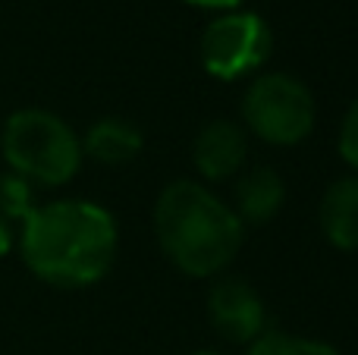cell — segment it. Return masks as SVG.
<instances>
[{
  "label": "cell",
  "instance_id": "11",
  "mask_svg": "<svg viewBox=\"0 0 358 355\" xmlns=\"http://www.w3.org/2000/svg\"><path fill=\"white\" fill-rule=\"evenodd\" d=\"M245 355H340L330 343L305 337H286V333H261Z\"/></svg>",
  "mask_w": 358,
  "mask_h": 355
},
{
  "label": "cell",
  "instance_id": "7",
  "mask_svg": "<svg viewBox=\"0 0 358 355\" xmlns=\"http://www.w3.org/2000/svg\"><path fill=\"white\" fill-rule=\"evenodd\" d=\"M192 157H195V167L204 180H229L239 173L248 157L245 132L229 119H214L198 132Z\"/></svg>",
  "mask_w": 358,
  "mask_h": 355
},
{
  "label": "cell",
  "instance_id": "13",
  "mask_svg": "<svg viewBox=\"0 0 358 355\" xmlns=\"http://www.w3.org/2000/svg\"><path fill=\"white\" fill-rule=\"evenodd\" d=\"M340 154L343 161L352 170H358V101L346 110V119H343L340 129Z\"/></svg>",
  "mask_w": 358,
  "mask_h": 355
},
{
  "label": "cell",
  "instance_id": "16",
  "mask_svg": "<svg viewBox=\"0 0 358 355\" xmlns=\"http://www.w3.org/2000/svg\"><path fill=\"white\" fill-rule=\"evenodd\" d=\"M195 355H217V352H195Z\"/></svg>",
  "mask_w": 358,
  "mask_h": 355
},
{
  "label": "cell",
  "instance_id": "9",
  "mask_svg": "<svg viewBox=\"0 0 358 355\" xmlns=\"http://www.w3.org/2000/svg\"><path fill=\"white\" fill-rule=\"evenodd\" d=\"M236 205H229L236 211V217L242 224H267L280 214L286 198V186L280 180L277 170L271 167H258L248 170L233 189Z\"/></svg>",
  "mask_w": 358,
  "mask_h": 355
},
{
  "label": "cell",
  "instance_id": "4",
  "mask_svg": "<svg viewBox=\"0 0 358 355\" xmlns=\"http://www.w3.org/2000/svg\"><path fill=\"white\" fill-rule=\"evenodd\" d=\"M242 119L267 145H299L315 129V98L286 73L258 75L245 88Z\"/></svg>",
  "mask_w": 358,
  "mask_h": 355
},
{
  "label": "cell",
  "instance_id": "6",
  "mask_svg": "<svg viewBox=\"0 0 358 355\" xmlns=\"http://www.w3.org/2000/svg\"><path fill=\"white\" fill-rule=\"evenodd\" d=\"M208 314H210V324L217 327V333L227 337L229 343L252 346L261 333H267L264 302L239 277H223V280L214 283V289L208 296Z\"/></svg>",
  "mask_w": 358,
  "mask_h": 355
},
{
  "label": "cell",
  "instance_id": "14",
  "mask_svg": "<svg viewBox=\"0 0 358 355\" xmlns=\"http://www.w3.org/2000/svg\"><path fill=\"white\" fill-rule=\"evenodd\" d=\"M195 6H208V10H236L242 0H189Z\"/></svg>",
  "mask_w": 358,
  "mask_h": 355
},
{
  "label": "cell",
  "instance_id": "1",
  "mask_svg": "<svg viewBox=\"0 0 358 355\" xmlns=\"http://www.w3.org/2000/svg\"><path fill=\"white\" fill-rule=\"evenodd\" d=\"M117 220L94 201L66 198L41 205L22 220L19 252L38 280L63 289L98 283L117 258Z\"/></svg>",
  "mask_w": 358,
  "mask_h": 355
},
{
  "label": "cell",
  "instance_id": "15",
  "mask_svg": "<svg viewBox=\"0 0 358 355\" xmlns=\"http://www.w3.org/2000/svg\"><path fill=\"white\" fill-rule=\"evenodd\" d=\"M13 249V233H10V224L0 217V258H6V252Z\"/></svg>",
  "mask_w": 358,
  "mask_h": 355
},
{
  "label": "cell",
  "instance_id": "2",
  "mask_svg": "<svg viewBox=\"0 0 358 355\" xmlns=\"http://www.w3.org/2000/svg\"><path fill=\"white\" fill-rule=\"evenodd\" d=\"M155 233L164 255L189 277L220 274L242 249V220L195 180H176L157 195Z\"/></svg>",
  "mask_w": 358,
  "mask_h": 355
},
{
  "label": "cell",
  "instance_id": "5",
  "mask_svg": "<svg viewBox=\"0 0 358 355\" xmlns=\"http://www.w3.org/2000/svg\"><path fill=\"white\" fill-rule=\"evenodd\" d=\"M271 29L258 13L229 10L217 16L201 35V66L214 79L233 82L255 73L271 57Z\"/></svg>",
  "mask_w": 358,
  "mask_h": 355
},
{
  "label": "cell",
  "instance_id": "12",
  "mask_svg": "<svg viewBox=\"0 0 358 355\" xmlns=\"http://www.w3.org/2000/svg\"><path fill=\"white\" fill-rule=\"evenodd\" d=\"M35 182H29L19 173H3L0 176V217L10 220H25L35 211Z\"/></svg>",
  "mask_w": 358,
  "mask_h": 355
},
{
  "label": "cell",
  "instance_id": "8",
  "mask_svg": "<svg viewBox=\"0 0 358 355\" xmlns=\"http://www.w3.org/2000/svg\"><path fill=\"white\" fill-rule=\"evenodd\" d=\"M321 230L340 252H358V176H343L321 198Z\"/></svg>",
  "mask_w": 358,
  "mask_h": 355
},
{
  "label": "cell",
  "instance_id": "10",
  "mask_svg": "<svg viewBox=\"0 0 358 355\" xmlns=\"http://www.w3.org/2000/svg\"><path fill=\"white\" fill-rule=\"evenodd\" d=\"M142 132H138L136 123L129 119H120V117H104L88 129L85 142H82V154L94 157L98 164H129L132 157L142 154Z\"/></svg>",
  "mask_w": 358,
  "mask_h": 355
},
{
  "label": "cell",
  "instance_id": "3",
  "mask_svg": "<svg viewBox=\"0 0 358 355\" xmlns=\"http://www.w3.org/2000/svg\"><path fill=\"white\" fill-rule=\"evenodd\" d=\"M3 157L13 173L38 186H63L82 167V142L48 110H19L3 126Z\"/></svg>",
  "mask_w": 358,
  "mask_h": 355
}]
</instances>
